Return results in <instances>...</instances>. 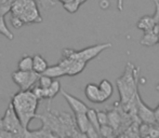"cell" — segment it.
<instances>
[{
    "label": "cell",
    "instance_id": "4316f807",
    "mask_svg": "<svg viewBox=\"0 0 159 138\" xmlns=\"http://www.w3.org/2000/svg\"><path fill=\"white\" fill-rule=\"evenodd\" d=\"M96 115H98V120L100 125H106L108 119H107V112L104 110H96Z\"/></svg>",
    "mask_w": 159,
    "mask_h": 138
},
{
    "label": "cell",
    "instance_id": "d6986e66",
    "mask_svg": "<svg viewBox=\"0 0 159 138\" xmlns=\"http://www.w3.org/2000/svg\"><path fill=\"white\" fill-rule=\"evenodd\" d=\"M17 68H19V70L23 71L33 70V57L30 55H24L17 64Z\"/></svg>",
    "mask_w": 159,
    "mask_h": 138
},
{
    "label": "cell",
    "instance_id": "cb8c5ba5",
    "mask_svg": "<svg viewBox=\"0 0 159 138\" xmlns=\"http://www.w3.org/2000/svg\"><path fill=\"white\" fill-rule=\"evenodd\" d=\"M32 93L35 95V97L38 101H42V99H46V90L40 86H33V88H30Z\"/></svg>",
    "mask_w": 159,
    "mask_h": 138
},
{
    "label": "cell",
    "instance_id": "8d00e7d4",
    "mask_svg": "<svg viewBox=\"0 0 159 138\" xmlns=\"http://www.w3.org/2000/svg\"><path fill=\"white\" fill-rule=\"evenodd\" d=\"M158 24H159V23H158Z\"/></svg>",
    "mask_w": 159,
    "mask_h": 138
},
{
    "label": "cell",
    "instance_id": "44dd1931",
    "mask_svg": "<svg viewBox=\"0 0 159 138\" xmlns=\"http://www.w3.org/2000/svg\"><path fill=\"white\" fill-rule=\"evenodd\" d=\"M98 88L102 93H104L108 98H111V95H113L114 88H113V84L106 79H103L102 81L98 83Z\"/></svg>",
    "mask_w": 159,
    "mask_h": 138
},
{
    "label": "cell",
    "instance_id": "f1b7e54d",
    "mask_svg": "<svg viewBox=\"0 0 159 138\" xmlns=\"http://www.w3.org/2000/svg\"><path fill=\"white\" fill-rule=\"evenodd\" d=\"M11 24H12V26L14 28H20V27H22L25 23H24L19 16H13L12 19H11Z\"/></svg>",
    "mask_w": 159,
    "mask_h": 138
},
{
    "label": "cell",
    "instance_id": "d4e9b609",
    "mask_svg": "<svg viewBox=\"0 0 159 138\" xmlns=\"http://www.w3.org/2000/svg\"><path fill=\"white\" fill-rule=\"evenodd\" d=\"M79 6H80V3L77 1V0H70V1L64 2L65 10L68 11V12H70V13H75L76 11L78 10Z\"/></svg>",
    "mask_w": 159,
    "mask_h": 138
},
{
    "label": "cell",
    "instance_id": "7402d4cb",
    "mask_svg": "<svg viewBox=\"0 0 159 138\" xmlns=\"http://www.w3.org/2000/svg\"><path fill=\"white\" fill-rule=\"evenodd\" d=\"M0 34L3 35L6 38H8L9 40H13V38H14V36L11 32V30L7 26L4 16H0Z\"/></svg>",
    "mask_w": 159,
    "mask_h": 138
},
{
    "label": "cell",
    "instance_id": "d590c367",
    "mask_svg": "<svg viewBox=\"0 0 159 138\" xmlns=\"http://www.w3.org/2000/svg\"><path fill=\"white\" fill-rule=\"evenodd\" d=\"M158 43H159V34H158Z\"/></svg>",
    "mask_w": 159,
    "mask_h": 138
},
{
    "label": "cell",
    "instance_id": "ba28073f",
    "mask_svg": "<svg viewBox=\"0 0 159 138\" xmlns=\"http://www.w3.org/2000/svg\"><path fill=\"white\" fill-rule=\"evenodd\" d=\"M135 111H136V115H138L139 120L143 121L145 124H153L155 123V115H154V110L151 109L144 101H142L140 96V93H136L135 95Z\"/></svg>",
    "mask_w": 159,
    "mask_h": 138
},
{
    "label": "cell",
    "instance_id": "7c38bea8",
    "mask_svg": "<svg viewBox=\"0 0 159 138\" xmlns=\"http://www.w3.org/2000/svg\"><path fill=\"white\" fill-rule=\"evenodd\" d=\"M84 95L91 103L98 104V96H100V88L98 84L88 83L84 88Z\"/></svg>",
    "mask_w": 159,
    "mask_h": 138
},
{
    "label": "cell",
    "instance_id": "5bb4252c",
    "mask_svg": "<svg viewBox=\"0 0 159 138\" xmlns=\"http://www.w3.org/2000/svg\"><path fill=\"white\" fill-rule=\"evenodd\" d=\"M156 24L157 23L155 22L153 16H151V15H144V16H142L138 21L136 27H138L139 29L143 30V32H148V30H152L155 27Z\"/></svg>",
    "mask_w": 159,
    "mask_h": 138
},
{
    "label": "cell",
    "instance_id": "3957f363",
    "mask_svg": "<svg viewBox=\"0 0 159 138\" xmlns=\"http://www.w3.org/2000/svg\"><path fill=\"white\" fill-rule=\"evenodd\" d=\"M109 48H111V43L95 44V45L84 48L79 51L70 50V49H64V50L62 51V55H63V57H65V58L79 59V61H84V62H86V63H88L91 59L98 56L103 51H105L106 49H109Z\"/></svg>",
    "mask_w": 159,
    "mask_h": 138
},
{
    "label": "cell",
    "instance_id": "603a6c76",
    "mask_svg": "<svg viewBox=\"0 0 159 138\" xmlns=\"http://www.w3.org/2000/svg\"><path fill=\"white\" fill-rule=\"evenodd\" d=\"M98 133H100V136L104 138H114V133L115 132L108 124H106V125H101Z\"/></svg>",
    "mask_w": 159,
    "mask_h": 138
},
{
    "label": "cell",
    "instance_id": "4dcf8cb0",
    "mask_svg": "<svg viewBox=\"0 0 159 138\" xmlns=\"http://www.w3.org/2000/svg\"><path fill=\"white\" fill-rule=\"evenodd\" d=\"M100 6H102L103 9H106L107 6H109V2L107 1V0H102V1L100 2Z\"/></svg>",
    "mask_w": 159,
    "mask_h": 138
},
{
    "label": "cell",
    "instance_id": "8992f818",
    "mask_svg": "<svg viewBox=\"0 0 159 138\" xmlns=\"http://www.w3.org/2000/svg\"><path fill=\"white\" fill-rule=\"evenodd\" d=\"M37 119H39L42 123L41 127H44L55 134L57 137L63 138L62 133V125L60 122L59 117L57 115V112L51 110L50 108H47V110L41 114H37Z\"/></svg>",
    "mask_w": 159,
    "mask_h": 138
},
{
    "label": "cell",
    "instance_id": "2e32d148",
    "mask_svg": "<svg viewBox=\"0 0 159 138\" xmlns=\"http://www.w3.org/2000/svg\"><path fill=\"white\" fill-rule=\"evenodd\" d=\"M48 66H49L48 62H47L41 55L36 54L33 56V70L35 71V72L39 73V75H42Z\"/></svg>",
    "mask_w": 159,
    "mask_h": 138
},
{
    "label": "cell",
    "instance_id": "7a4b0ae2",
    "mask_svg": "<svg viewBox=\"0 0 159 138\" xmlns=\"http://www.w3.org/2000/svg\"><path fill=\"white\" fill-rule=\"evenodd\" d=\"M38 101L30 90H20L11 98V106L13 107L20 123L25 130L28 128L30 121L37 118Z\"/></svg>",
    "mask_w": 159,
    "mask_h": 138
},
{
    "label": "cell",
    "instance_id": "30bf717a",
    "mask_svg": "<svg viewBox=\"0 0 159 138\" xmlns=\"http://www.w3.org/2000/svg\"><path fill=\"white\" fill-rule=\"evenodd\" d=\"M158 34H159V24L157 23L155 27L148 32H144V36L141 39L140 43L144 46H153L158 43Z\"/></svg>",
    "mask_w": 159,
    "mask_h": 138
},
{
    "label": "cell",
    "instance_id": "8fae6325",
    "mask_svg": "<svg viewBox=\"0 0 159 138\" xmlns=\"http://www.w3.org/2000/svg\"><path fill=\"white\" fill-rule=\"evenodd\" d=\"M23 138H60L52 132L44 127H40L39 130L36 131H28L25 130L23 134Z\"/></svg>",
    "mask_w": 159,
    "mask_h": 138
},
{
    "label": "cell",
    "instance_id": "83f0119b",
    "mask_svg": "<svg viewBox=\"0 0 159 138\" xmlns=\"http://www.w3.org/2000/svg\"><path fill=\"white\" fill-rule=\"evenodd\" d=\"M86 137L87 138H98L100 137V134H98V132L95 130L93 126H89V128L87 130V132H86Z\"/></svg>",
    "mask_w": 159,
    "mask_h": 138
},
{
    "label": "cell",
    "instance_id": "52a82bcc",
    "mask_svg": "<svg viewBox=\"0 0 159 138\" xmlns=\"http://www.w3.org/2000/svg\"><path fill=\"white\" fill-rule=\"evenodd\" d=\"M39 73L35 72L34 70L30 71H23L16 70L12 73V80L15 84L20 88V90L26 91L30 90L34 84L39 79Z\"/></svg>",
    "mask_w": 159,
    "mask_h": 138
},
{
    "label": "cell",
    "instance_id": "277c9868",
    "mask_svg": "<svg viewBox=\"0 0 159 138\" xmlns=\"http://www.w3.org/2000/svg\"><path fill=\"white\" fill-rule=\"evenodd\" d=\"M55 112L61 122L63 138H87L86 135L82 134L77 128L73 115L67 112H59V111H55Z\"/></svg>",
    "mask_w": 159,
    "mask_h": 138
},
{
    "label": "cell",
    "instance_id": "ffe728a7",
    "mask_svg": "<svg viewBox=\"0 0 159 138\" xmlns=\"http://www.w3.org/2000/svg\"><path fill=\"white\" fill-rule=\"evenodd\" d=\"M87 114V118H88L89 122H90V125L93 126L98 132H100V123H98V115H96V110L95 109H92V108H89L86 112ZM100 134V133H98Z\"/></svg>",
    "mask_w": 159,
    "mask_h": 138
},
{
    "label": "cell",
    "instance_id": "e0dca14e",
    "mask_svg": "<svg viewBox=\"0 0 159 138\" xmlns=\"http://www.w3.org/2000/svg\"><path fill=\"white\" fill-rule=\"evenodd\" d=\"M75 123L77 125V128L82 133L86 134L87 130L90 126V122H89L88 118H87L86 113H75Z\"/></svg>",
    "mask_w": 159,
    "mask_h": 138
},
{
    "label": "cell",
    "instance_id": "f546056e",
    "mask_svg": "<svg viewBox=\"0 0 159 138\" xmlns=\"http://www.w3.org/2000/svg\"><path fill=\"white\" fill-rule=\"evenodd\" d=\"M153 1L156 6V12H155V14L153 15V17L156 23H159V0H153Z\"/></svg>",
    "mask_w": 159,
    "mask_h": 138
},
{
    "label": "cell",
    "instance_id": "484cf974",
    "mask_svg": "<svg viewBox=\"0 0 159 138\" xmlns=\"http://www.w3.org/2000/svg\"><path fill=\"white\" fill-rule=\"evenodd\" d=\"M52 81H53V79H51V78L47 77V75H40L39 79H38L39 86H40V88H44V90H47V88L51 85Z\"/></svg>",
    "mask_w": 159,
    "mask_h": 138
},
{
    "label": "cell",
    "instance_id": "d6a6232c",
    "mask_svg": "<svg viewBox=\"0 0 159 138\" xmlns=\"http://www.w3.org/2000/svg\"><path fill=\"white\" fill-rule=\"evenodd\" d=\"M154 115H155V120L156 121H159V105L157 108L154 110Z\"/></svg>",
    "mask_w": 159,
    "mask_h": 138
},
{
    "label": "cell",
    "instance_id": "9a60e30c",
    "mask_svg": "<svg viewBox=\"0 0 159 138\" xmlns=\"http://www.w3.org/2000/svg\"><path fill=\"white\" fill-rule=\"evenodd\" d=\"M107 119H108V124L111 128L114 130V132H116L117 130H119L120 124H121V115L118 110H111L107 112Z\"/></svg>",
    "mask_w": 159,
    "mask_h": 138
},
{
    "label": "cell",
    "instance_id": "4fadbf2b",
    "mask_svg": "<svg viewBox=\"0 0 159 138\" xmlns=\"http://www.w3.org/2000/svg\"><path fill=\"white\" fill-rule=\"evenodd\" d=\"M60 91H61V83H60L59 80L53 79L51 85L46 90V98L48 99V107H47V108H50L51 101H52V99L59 94Z\"/></svg>",
    "mask_w": 159,
    "mask_h": 138
},
{
    "label": "cell",
    "instance_id": "e575fe53",
    "mask_svg": "<svg viewBox=\"0 0 159 138\" xmlns=\"http://www.w3.org/2000/svg\"><path fill=\"white\" fill-rule=\"evenodd\" d=\"M157 90L159 91V83H158V85H157Z\"/></svg>",
    "mask_w": 159,
    "mask_h": 138
},
{
    "label": "cell",
    "instance_id": "836d02e7",
    "mask_svg": "<svg viewBox=\"0 0 159 138\" xmlns=\"http://www.w3.org/2000/svg\"><path fill=\"white\" fill-rule=\"evenodd\" d=\"M4 130L3 128V125H2V118H0V131Z\"/></svg>",
    "mask_w": 159,
    "mask_h": 138
},
{
    "label": "cell",
    "instance_id": "1f68e13d",
    "mask_svg": "<svg viewBox=\"0 0 159 138\" xmlns=\"http://www.w3.org/2000/svg\"><path fill=\"white\" fill-rule=\"evenodd\" d=\"M117 6H118V10L122 11V8H124V0H117Z\"/></svg>",
    "mask_w": 159,
    "mask_h": 138
},
{
    "label": "cell",
    "instance_id": "6da1fadb",
    "mask_svg": "<svg viewBox=\"0 0 159 138\" xmlns=\"http://www.w3.org/2000/svg\"><path fill=\"white\" fill-rule=\"evenodd\" d=\"M140 68L135 67L132 63H127L125 71L120 78H118L116 84L120 95V104L126 112L130 115H136L135 111V95L138 93V75ZM138 117V115H136Z\"/></svg>",
    "mask_w": 159,
    "mask_h": 138
},
{
    "label": "cell",
    "instance_id": "9c48e42d",
    "mask_svg": "<svg viewBox=\"0 0 159 138\" xmlns=\"http://www.w3.org/2000/svg\"><path fill=\"white\" fill-rule=\"evenodd\" d=\"M60 93H61V94L63 95L64 98L66 99L67 104L69 105V107H70V109L74 111V113H86L87 110L89 109V107L87 106L84 101H80V99L77 98V97L70 95L65 90H63V88H61Z\"/></svg>",
    "mask_w": 159,
    "mask_h": 138
},
{
    "label": "cell",
    "instance_id": "5b68a950",
    "mask_svg": "<svg viewBox=\"0 0 159 138\" xmlns=\"http://www.w3.org/2000/svg\"><path fill=\"white\" fill-rule=\"evenodd\" d=\"M2 125H3V128L7 132L11 133V134H14L15 136H17L19 138H23L25 128L20 123L19 118L15 114L11 104L9 105L8 109L6 110V113H4L3 118H2Z\"/></svg>",
    "mask_w": 159,
    "mask_h": 138
},
{
    "label": "cell",
    "instance_id": "ac0fdd59",
    "mask_svg": "<svg viewBox=\"0 0 159 138\" xmlns=\"http://www.w3.org/2000/svg\"><path fill=\"white\" fill-rule=\"evenodd\" d=\"M42 75H47V77L51 78V79H57V78L65 75V70L59 64H57V65H53V66H48Z\"/></svg>",
    "mask_w": 159,
    "mask_h": 138
}]
</instances>
